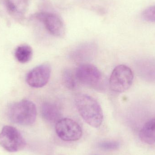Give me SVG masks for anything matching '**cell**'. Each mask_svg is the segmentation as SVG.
Masks as SVG:
<instances>
[{
    "mask_svg": "<svg viewBox=\"0 0 155 155\" xmlns=\"http://www.w3.org/2000/svg\"><path fill=\"white\" fill-rule=\"evenodd\" d=\"M75 105L81 117L88 125L95 128L103 123V110L98 102L92 97L78 94L74 98Z\"/></svg>",
    "mask_w": 155,
    "mask_h": 155,
    "instance_id": "1",
    "label": "cell"
},
{
    "mask_svg": "<svg viewBox=\"0 0 155 155\" xmlns=\"http://www.w3.org/2000/svg\"><path fill=\"white\" fill-rule=\"evenodd\" d=\"M8 117L15 124L29 126L35 122L37 109L34 103L28 99H23L12 104L7 111Z\"/></svg>",
    "mask_w": 155,
    "mask_h": 155,
    "instance_id": "2",
    "label": "cell"
},
{
    "mask_svg": "<svg viewBox=\"0 0 155 155\" xmlns=\"http://www.w3.org/2000/svg\"><path fill=\"white\" fill-rule=\"evenodd\" d=\"M134 74L132 70L125 65H118L114 68L110 76L109 86L116 93H123L132 85Z\"/></svg>",
    "mask_w": 155,
    "mask_h": 155,
    "instance_id": "3",
    "label": "cell"
},
{
    "mask_svg": "<svg viewBox=\"0 0 155 155\" xmlns=\"http://www.w3.org/2000/svg\"><path fill=\"white\" fill-rule=\"evenodd\" d=\"M0 145L9 152H16L24 149L26 142L15 127L5 126L0 133Z\"/></svg>",
    "mask_w": 155,
    "mask_h": 155,
    "instance_id": "4",
    "label": "cell"
},
{
    "mask_svg": "<svg viewBox=\"0 0 155 155\" xmlns=\"http://www.w3.org/2000/svg\"><path fill=\"white\" fill-rule=\"evenodd\" d=\"M55 131L58 136L65 142H74L81 138L82 129L76 121L69 118H61L56 122Z\"/></svg>",
    "mask_w": 155,
    "mask_h": 155,
    "instance_id": "5",
    "label": "cell"
},
{
    "mask_svg": "<svg viewBox=\"0 0 155 155\" xmlns=\"http://www.w3.org/2000/svg\"><path fill=\"white\" fill-rule=\"evenodd\" d=\"M74 74L77 81L88 86L96 87L102 82V74L96 66L90 64H80Z\"/></svg>",
    "mask_w": 155,
    "mask_h": 155,
    "instance_id": "6",
    "label": "cell"
},
{
    "mask_svg": "<svg viewBox=\"0 0 155 155\" xmlns=\"http://www.w3.org/2000/svg\"><path fill=\"white\" fill-rule=\"evenodd\" d=\"M34 17L43 23L46 30L52 35L59 38L64 37L66 32L65 25L61 19L55 14L41 12Z\"/></svg>",
    "mask_w": 155,
    "mask_h": 155,
    "instance_id": "7",
    "label": "cell"
},
{
    "mask_svg": "<svg viewBox=\"0 0 155 155\" xmlns=\"http://www.w3.org/2000/svg\"><path fill=\"white\" fill-rule=\"evenodd\" d=\"M51 73V65L44 64L31 70L26 76L28 84L34 88H40L45 86L49 82Z\"/></svg>",
    "mask_w": 155,
    "mask_h": 155,
    "instance_id": "8",
    "label": "cell"
},
{
    "mask_svg": "<svg viewBox=\"0 0 155 155\" xmlns=\"http://www.w3.org/2000/svg\"><path fill=\"white\" fill-rule=\"evenodd\" d=\"M6 10L14 18L21 19L27 12L28 0H5Z\"/></svg>",
    "mask_w": 155,
    "mask_h": 155,
    "instance_id": "9",
    "label": "cell"
},
{
    "mask_svg": "<svg viewBox=\"0 0 155 155\" xmlns=\"http://www.w3.org/2000/svg\"><path fill=\"white\" fill-rule=\"evenodd\" d=\"M41 113L42 117L50 122H57L61 116L60 107L56 104L51 102H45L42 105Z\"/></svg>",
    "mask_w": 155,
    "mask_h": 155,
    "instance_id": "10",
    "label": "cell"
},
{
    "mask_svg": "<svg viewBox=\"0 0 155 155\" xmlns=\"http://www.w3.org/2000/svg\"><path fill=\"white\" fill-rule=\"evenodd\" d=\"M140 140L147 144L155 143V118L147 122L139 132Z\"/></svg>",
    "mask_w": 155,
    "mask_h": 155,
    "instance_id": "11",
    "label": "cell"
},
{
    "mask_svg": "<svg viewBox=\"0 0 155 155\" xmlns=\"http://www.w3.org/2000/svg\"><path fill=\"white\" fill-rule=\"evenodd\" d=\"M33 51L31 47L26 45L18 46L15 49V56L18 61L21 63L28 62L31 59Z\"/></svg>",
    "mask_w": 155,
    "mask_h": 155,
    "instance_id": "12",
    "label": "cell"
},
{
    "mask_svg": "<svg viewBox=\"0 0 155 155\" xmlns=\"http://www.w3.org/2000/svg\"><path fill=\"white\" fill-rule=\"evenodd\" d=\"M92 49L93 46L92 45H84L75 51L74 52V55H73L77 61H84L87 58H89L90 54H93Z\"/></svg>",
    "mask_w": 155,
    "mask_h": 155,
    "instance_id": "13",
    "label": "cell"
},
{
    "mask_svg": "<svg viewBox=\"0 0 155 155\" xmlns=\"http://www.w3.org/2000/svg\"><path fill=\"white\" fill-rule=\"evenodd\" d=\"M62 80L64 84L70 89H74L76 87V81L75 74L71 70H64L63 73Z\"/></svg>",
    "mask_w": 155,
    "mask_h": 155,
    "instance_id": "14",
    "label": "cell"
},
{
    "mask_svg": "<svg viewBox=\"0 0 155 155\" xmlns=\"http://www.w3.org/2000/svg\"><path fill=\"white\" fill-rule=\"evenodd\" d=\"M98 147L104 151H113L119 148L120 143L116 141H104L99 143Z\"/></svg>",
    "mask_w": 155,
    "mask_h": 155,
    "instance_id": "15",
    "label": "cell"
},
{
    "mask_svg": "<svg viewBox=\"0 0 155 155\" xmlns=\"http://www.w3.org/2000/svg\"><path fill=\"white\" fill-rule=\"evenodd\" d=\"M142 17L145 21L148 22H155V5L146 9L142 14Z\"/></svg>",
    "mask_w": 155,
    "mask_h": 155,
    "instance_id": "16",
    "label": "cell"
},
{
    "mask_svg": "<svg viewBox=\"0 0 155 155\" xmlns=\"http://www.w3.org/2000/svg\"></svg>",
    "mask_w": 155,
    "mask_h": 155,
    "instance_id": "17",
    "label": "cell"
}]
</instances>
